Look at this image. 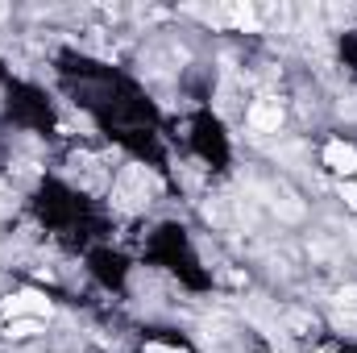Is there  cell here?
Wrapping results in <instances>:
<instances>
[{
	"mask_svg": "<svg viewBox=\"0 0 357 353\" xmlns=\"http://www.w3.org/2000/svg\"><path fill=\"white\" fill-rule=\"evenodd\" d=\"M337 299H341V308H345V312H357V287H345Z\"/></svg>",
	"mask_w": 357,
	"mask_h": 353,
	"instance_id": "obj_8",
	"label": "cell"
},
{
	"mask_svg": "<svg viewBox=\"0 0 357 353\" xmlns=\"http://www.w3.org/2000/svg\"><path fill=\"white\" fill-rule=\"evenodd\" d=\"M4 320H21V312H38V316H50V299H42L38 291H21V295H8L0 303Z\"/></svg>",
	"mask_w": 357,
	"mask_h": 353,
	"instance_id": "obj_2",
	"label": "cell"
},
{
	"mask_svg": "<svg viewBox=\"0 0 357 353\" xmlns=\"http://www.w3.org/2000/svg\"><path fill=\"white\" fill-rule=\"evenodd\" d=\"M233 21L245 25V29H254V8H250V4H237V8H233Z\"/></svg>",
	"mask_w": 357,
	"mask_h": 353,
	"instance_id": "obj_7",
	"label": "cell"
},
{
	"mask_svg": "<svg viewBox=\"0 0 357 353\" xmlns=\"http://www.w3.org/2000/svg\"><path fill=\"white\" fill-rule=\"evenodd\" d=\"M158 191V179L146 175L142 167H125L121 179H116V191H112V200H116V208L121 212H137V208H146L150 204V195Z\"/></svg>",
	"mask_w": 357,
	"mask_h": 353,
	"instance_id": "obj_1",
	"label": "cell"
},
{
	"mask_svg": "<svg viewBox=\"0 0 357 353\" xmlns=\"http://www.w3.org/2000/svg\"><path fill=\"white\" fill-rule=\"evenodd\" d=\"M324 167L337 171V175H354L357 171V146H349V142H328L324 146Z\"/></svg>",
	"mask_w": 357,
	"mask_h": 353,
	"instance_id": "obj_4",
	"label": "cell"
},
{
	"mask_svg": "<svg viewBox=\"0 0 357 353\" xmlns=\"http://www.w3.org/2000/svg\"><path fill=\"white\" fill-rule=\"evenodd\" d=\"M33 333H42V320H8V337L13 341H25V337H33Z\"/></svg>",
	"mask_w": 357,
	"mask_h": 353,
	"instance_id": "obj_5",
	"label": "cell"
},
{
	"mask_svg": "<svg viewBox=\"0 0 357 353\" xmlns=\"http://www.w3.org/2000/svg\"><path fill=\"white\" fill-rule=\"evenodd\" d=\"M320 353H328V350H320Z\"/></svg>",
	"mask_w": 357,
	"mask_h": 353,
	"instance_id": "obj_12",
	"label": "cell"
},
{
	"mask_svg": "<svg viewBox=\"0 0 357 353\" xmlns=\"http://www.w3.org/2000/svg\"><path fill=\"white\" fill-rule=\"evenodd\" d=\"M250 125H254L258 133H274V129L282 125V104H278L274 96H262V100L250 108Z\"/></svg>",
	"mask_w": 357,
	"mask_h": 353,
	"instance_id": "obj_3",
	"label": "cell"
},
{
	"mask_svg": "<svg viewBox=\"0 0 357 353\" xmlns=\"http://www.w3.org/2000/svg\"><path fill=\"white\" fill-rule=\"evenodd\" d=\"M333 324H337L341 333H357V312H345V308H341V312L333 316Z\"/></svg>",
	"mask_w": 357,
	"mask_h": 353,
	"instance_id": "obj_6",
	"label": "cell"
},
{
	"mask_svg": "<svg viewBox=\"0 0 357 353\" xmlns=\"http://www.w3.org/2000/svg\"><path fill=\"white\" fill-rule=\"evenodd\" d=\"M8 212V191H4V183H0V216Z\"/></svg>",
	"mask_w": 357,
	"mask_h": 353,
	"instance_id": "obj_11",
	"label": "cell"
},
{
	"mask_svg": "<svg viewBox=\"0 0 357 353\" xmlns=\"http://www.w3.org/2000/svg\"><path fill=\"white\" fill-rule=\"evenodd\" d=\"M341 200H345L349 208H357V187H354V183H345V187H341Z\"/></svg>",
	"mask_w": 357,
	"mask_h": 353,
	"instance_id": "obj_9",
	"label": "cell"
},
{
	"mask_svg": "<svg viewBox=\"0 0 357 353\" xmlns=\"http://www.w3.org/2000/svg\"><path fill=\"white\" fill-rule=\"evenodd\" d=\"M146 353H183V350H175V345H158V341H154V345H146Z\"/></svg>",
	"mask_w": 357,
	"mask_h": 353,
	"instance_id": "obj_10",
	"label": "cell"
}]
</instances>
